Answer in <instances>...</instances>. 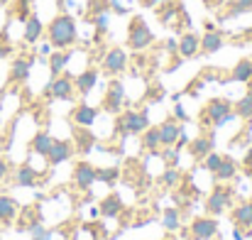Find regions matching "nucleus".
<instances>
[{
	"instance_id": "obj_1",
	"label": "nucleus",
	"mask_w": 252,
	"mask_h": 240,
	"mask_svg": "<svg viewBox=\"0 0 252 240\" xmlns=\"http://www.w3.org/2000/svg\"><path fill=\"white\" fill-rule=\"evenodd\" d=\"M44 32H47V39H49L52 49H69V47L76 44V39H79L76 20H74L69 12L54 15L52 22L44 27Z\"/></svg>"
},
{
	"instance_id": "obj_2",
	"label": "nucleus",
	"mask_w": 252,
	"mask_h": 240,
	"mask_svg": "<svg viewBox=\"0 0 252 240\" xmlns=\"http://www.w3.org/2000/svg\"><path fill=\"white\" fill-rule=\"evenodd\" d=\"M235 115L233 105L228 98H211L203 108V123L206 125H213V128H223L225 123H230Z\"/></svg>"
},
{
	"instance_id": "obj_3",
	"label": "nucleus",
	"mask_w": 252,
	"mask_h": 240,
	"mask_svg": "<svg viewBox=\"0 0 252 240\" xmlns=\"http://www.w3.org/2000/svg\"><path fill=\"white\" fill-rule=\"evenodd\" d=\"M147 128H150V118H147L145 110H137V108L120 113L118 120H115V130L120 135H142Z\"/></svg>"
},
{
	"instance_id": "obj_4",
	"label": "nucleus",
	"mask_w": 252,
	"mask_h": 240,
	"mask_svg": "<svg viewBox=\"0 0 252 240\" xmlns=\"http://www.w3.org/2000/svg\"><path fill=\"white\" fill-rule=\"evenodd\" d=\"M152 42H155V34H152L150 25L145 22V17L135 15V17L130 20V25H127V47H130L132 52H142V49H147Z\"/></svg>"
},
{
	"instance_id": "obj_5",
	"label": "nucleus",
	"mask_w": 252,
	"mask_h": 240,
	"mask_svg": "<svg viewBox=\"0 0 252 240\" xmlns=\"http://www.w3.org/2000/svg\"><path fill=\"white\" fill-rule=\"evenodd\" d=\"M123 105H125V86L120 79H110L105 86V96H103V110L110 115H118L123 113Z\"/></svg>"
},
{
	"instance_id": "obj_6",
	"label": "nucleus",
	"mask_w": 252,
	"mask_h": 240,
	"mask_svg": "<svg viewBox=\"0 0 252 240\" xmlns=\"http://www.w3.org/2000/svg\"><path fill=\"white\" fill-rule=\"evenodd\" d=\"M44 96L54 101H74V76L71 74L52 76V81L44 88Z\"/></svg>"
},
{
	"instance_id": "obj_7",
	"label": "nucleus",
	"mask_w": 252,
	"mask_h": 240,
	"mask_svg": "<svg viewBox=\"0 0 252 240\" xmlns=\"http://www.w3.org/2000/svg\"><path fill=\"white\" fill-rule=\"evenodd\" d=\"M230 204H233V189L218 184V186H213V191L206 199V211H208V216H223Z\"/></svg>"
},
{
	"instance_id": "obj_8",
	"label": "nucleus",
	"mask_w": 252,
	"mask_h": 240,
	"mask_svg": "<svg viewBox=\"0 0 252 240\" xmlns=\"http://www.w3.org/2000/svg\"><path fill=\"white\" fill-rule=\"evenodd\" d=\"M189 233L191 238L196 240H211L218 236V221L216 216H196L189 226Z\"/></svg>"
},
{
	"instance_id": "obj_9",
	"label": "nucleus",
	"mask_w": 252,
	"mask_h": 240,
	"mask_svg": "<svg viewBox=\"0 0 252 240\" xmlns=\"http://www.w3.org/2000/svg\"><path fill=\"white\" fill-rule=\"evenodd\" d=\"M125 69H127V52H125L123 47L108 49L105 57H103V71H105L108 76H118V74H123Z\"/></svg>"
},
{
	"instance_id": "obj_10",
	"label": "nucleus",
	"mask_w": 252,
	"mask_h": 240,
	"mask_svg": "<svg viewBox=\"0 0 252 240\" xmlns=\"http://www.w3.org/2000/svg\"><path fill=\"white\" fill-rule=\"evenodd\" d=\"M32 64H34V54H27V57H15L12 64H10V83H25L30 79V71H32Z\"/></svg>"
},
{
	"instance_id": "obj_11",
	"label": "nucleus",
	"mask_w": 252,
	"mask_h": 240,
	"mask_svg": "<svg viewBox=\"0 0 252 240\" xmlns=\"http://www.w3.org/2000/svg\"><path fill=\"white\" fill-rule=\"evenodd\" d=\"M71 179H74L76 189L88 191V189L95 184V167L88 164V162H79V164L74 167V171H71Z\"/></svg>"
},
{
	"instance_id": "obj_12",
	"label": "nucleus",
	"mask_w": 252,
	"mask_h": 240,
	"mask_svg": "<svg viewBox=\"0 0 252 240\" xmlns=\"http://www.w3.org/2000/svg\"><path fill=\"white\" fill-rule=\"evenodd\" d=\"M71 155H74V147H71L69 140H54L52 147H49V152H47V164L59 167V164L71 160Z\"/></svg>"
},
{
	"instance_id": "obj_13",
	"label": "nucleus",
	"mask_w": 252,
	"mask_h": 240,
	"mask_svg": "<svg viewBox=\"0 0 252 240\" xmlns=\"http://www.w3.org/2000/svg\"><path fill=\"white\" fill-rule=\"evenodd\" d=\"M176 52H179L181 59H196V57H201V37H198L196 32H186V34H181Z\"/></svg>"
},
{
	"instance_id": "obj_14",
	"label": "nucleus",
	"mask_w": 252,
	"mask_h": 240,
	"mask_svg": "<svg viewBox=\"0 0 252 240\" xmlns=\"http://www.w3.org/2000/svg\"><path fill=\"white\" fill-rule=\"evenodd\" d=\"M12 184L20 186V189H30V186H37L39 184V169H34L32 164H20L15 169V176H12Z\"/></svg>"
},
{
	"instance_id": "obj_15",
	"label": "nucleus",
	"mask_w": 252,
	"mask_h": 240,
	"mask_svg": "<svg viewBox=\"0 0 252 240\" xmlns=\"http://www.w3.org/2000/svg\"><path fill=\"white\" fill-rule=\"evenodd\" d=\"M98 108L88 105V103H79L74 110H71V120L79 125V128H93V123L98 120Z\"/></svg>"
},
{
	"instance_id": "obj_16",
	"label": "nucleus",
	"mask_w": 252,
	"mask_h": 240,
	"mask_svg": "<svg viewBox=\"0 0 252 240\" xmlns=\"http://www.w3.org/2000/svg\"><path fill=\"white\" fill-rule=\"evenodd\" d=\"M186 152L191 155V160L201 162L206 155H208V152H213V137H208V135H198V137L189 140Z\"/></svg>"
},
{
	"instance_id": "obj_17",
	"label": "nucleus",
	"mask_w": 252,
	"mask_h": 240,
	"mask_svg": "<svg viewBox=\"0 0 252 240\" xmlns=\"http://www.w3.org/2000/svg\"><path fill=\"white\" fill-rule=\"evenodd\" d=\"M98 208H100V216H103V218H120V213L125 211L120 194H108V196L98 204Z\"/></svg>"
},
{
	"instance_id": "obj_18",
	"label": "nucleus",
	"mask_w": 252,
	"mask_h": 240,
	"mask_svg": "<svg viewBox=\"0 0 252 240\" xmlns=\"http://www.w3.org/2000/svg\"><path fill=\"white\" fill-rule=\"evenodd\" d=\"M223 44H225L223 32H218V30H206V34L201 37V54H216V52L223 49Z\"/></svg>"
},
{
	"instance_id": "obj_19",
	"label": "nucleus",
	"mask_w": 252,
	"mask_h": 240,
	"mask_svg": "<svg viewBox=\"0 0 252 240\" xmlns=\"http://www.w3.org/2000/svg\"><path fill=\"white\" fill-rule=\"evenodd\" d=\"M42 34H44V25H42V20L32 12V15L25 20V32H22V39H25L27 44H34V42H39V39H42Z\"/></svg>"
},
{
	"instance_id": "obj_20",
	"label": "nucleus",
	"mask_w": 252,
	"mask_h": 240,
	"mask_svg": "<svg viewBox=\"0 0 252 240\" xmlns=\"http://www.w3.org/2000/svg\"><path fill=\"white\" fill-rule=\"evenodd\" d=\"M181 123L174 120V118H167L162 125H159V137H162V147H171L176 142V137L181 135Z\"/></svg>"
},
{
	"instance_id": "obj_21",
	"label": "nucleus",
	"mask_w": 252,
	"mask_h": 240,
	"mask_svg": "<svg viewBox=\"0 0 252 240\" xmlns=\"http://www.w3.org/2000/svg\"><path fill=\"white\" fill-rule=\"evenodd\" d=\"M230 218H233V223L238 226V228H252V201H243V204H238L233 211H230Z\"/></svg>"
},
{
	"instance_id": "obj_22",
	"label": "nucleus",
	"mask_w": 252,
	"mask_h": 240,
	"mask_svg": "<svg viewBox=\"0 0 252 240\" xmlns=\"http://www.w3.org/2000/svg\"><path fill=\"white\" fill-rule=\"evenodd\" d=\"M98 83V69H86L74 79V88L79 91V96H88Z\"/></svg>"
},
{
	"instance_id": "obj_23",
	"label": "nucleus",
	"mask_w": 252,
	"mask_h": 240,
	"mask_svg": "<svg viewBox=\"0 0 252 240\" xmlns=\"http://www.w3.org/2000/svg\"><path fill=\"white\" fill-rule=\"evenodd\" d=\"M52 142H54V137H52L49 133L39 130V133H34V137L30 140V152L37 155V157H44V160H47V152H49Z\"/></svg>"
},
{
	"instance_id": "obj_24",
	"label": "nucleus",
	"mask_w": 252,
	"mask_h": 240,
	"mask_svg": "<svg viewBox=\"0 0 252 240\" xmlns=\"http://www.w3.org/2000/svg\"><path fill=\"white\" fill-rule=\"evenodd\" d=\"M47 62H49V71H52V76H59V74H64L66 64L71 62V52H66V49H57V52L49 54Z\"/></svg>"
},
{
	"instance_id": "obj_25",
	"label": "nucleus",
	"mask_w": 252,
	"mask_h": 240,
	"mask_svg": "<svg viewBox=\"0 0 252 240\" xmlns=\"http://www.w3.org/2000/svg\"><path fill=\"white\" fill-rule=\"evenodd\" d=\"M17 213H20V204H17L12 196L0 194V223H10V221H15Z\"/></svg>"
},
{
	"instance_id": "obj_26",
	"label": "nucleus",
	"mask_w": 252,
	"mask_h": 240,
	"mask_svg": "<svg viewBox=\"0 0 252 240\" xmlns=\"http://www.w3.org/2000/svg\"><path fill=\"white\" fill-rule=\"evenodd\" d=\"M228 81H233V83H250L252 81V59H240V62L233 67Z\"/></svg>"
},
{
	"instance_id": "obj_27",
	"label": "nucleus",
	"mask_w": 252,
	"mask_h": 240,
	"mask_svg": "<svg viewBox=\"0 0 252 240\" xmlns=\"http://www.w3.org/2000/svg\"><path fill=\"white\" fill-rule=\"evenodd\" d=\"M235 174H238V164H235V160H230V157H223V162H220V167L216 169V174H213V179L216 181H230V179H235Z\"/></svg>"
},
{
	"instance_id": "obj_28",
	"label": "nucleus",
	"mask_w": 252,
	"mask_h": 240,
	"mask_svg": "<svg viewBox=\"0 0 252 240\" xmlns=\"http://www.w3.org/2000/svg\"><path fill=\"white\" fill-rule=\"evenodd\" d=\"M142 147L147 150V152H157L159 147H162V137H159V125L157 128H147L145 133H142Z\"/></svg>"
},
{
	"instance_id": "obj_29",
	"label": "nucleus",
	"mask_w": 252,
	"mask_h": 240,
	"mask_svg": "<svg viewBox=\"0 0 252 240\" xmlns=\"http://www.w3.org/2000/svg\"><path fill=\"white\" fill-rule=\"evenodd\" d=\"M248 12H252V0H230L223 20H233V17H240V15H248Z\"/></svg>"
},
{
	"instance_id": "obj_30",
	"label": "nucleus",
	"mask_w": 252,
	"mask_h": 240,
	"mask_svg": "<svg viewBox=\"0 0 252 240\" xmlns=\"http://www.w3.org/2000/svg\"><path fill=\"white\" fill-rule=\"evenodd\" d=\"M95 181L113 186L120 181V169L118 167H95Z\"/></svg>"
},
{
	"instance_id": "obj_31",
	"label": "nucleus",
	"mask_w": 252,
	"mask_h": 240,
	"mask_svg": "<svg viewBox=\"0 0 252 240\" xmlns=\"http://www.w3.org/2000/svg\"><path fill=\"white\" fill-rule=\"evenodd\" d=\"M181 179H184V174H181V169H179L176 164H167V167L162 169V176H159V181H162L164 186H179Z\"/></svg>"
},
{
	"instance_id": "obj_32",
	"label": "nucleus",
	"mask_w": 252,
	"mask_h": 240,
	"mask_svg": "<svg viewBox=\"0 0 252 240\" xmlns=\"http://www.w3.org/2000/svg\"><path fill=\"white\" fill-rule=\"evenodd\" d=\"M162 226H164V231H169V233H174V231L181 228V213H179V208H164Z\"/></svg>"
},
{
	"instance_id": "obj_33",
	"label": "nucleus",
	"mask_w": 252,
	"mask_h": 240,
	"mask_svg": "<svg viewBox=\"0 0 252 240\" xmlns=\"http://www.w3.org/2000/svg\"><path fill=\"white\" fill-rule=\"evenodd\" d=\"M184 10H181V5L179 2H171V0H167L164 2V7L159 10V20H162V25H171L174 20H176V15H181Z\"/></svg>"
},
{
	"instance_id": "obj_34",
	"label": "nucleus",
	"mask_w": 252,
	"mask_h": 240,
	"mask_svg": "<svg viewBox=\"0 0 252 240\" xmlns=\"http://www.w3.org/2000/svg\"><path fill=\"white\" fill-rule=\"evenodd\" d=\"M233 110H235V115L238 118H243V120H250L252 118V91L250 93H245L235 105H233Z\"/></svg>"
},
{
	"instance_id": "obj_35",
	"label": "nucleus",
	"mask_w": 252,
	"mask_h": 240,
	"mask_svg": "<svg viewBox=\"0 0 252 240\" xmlns=\"http://www.w3.org/2000/svg\"><path fill=\"white\" fill-rule=\"evenodd\" d=\"M74 137H76V142H79L76 147H79V152H81V155H86V152H88V150L93 147V142H95L93 133H88L86 128H81V130H76V133H74Z\"/></svg>"
},
{
	"instance_id": "obj_36",
	"label": "nucleus",
	"mask_w": 252,
	"mask_h": 240,
	"mask_svg": "<svg viewBox=\"0 0 252 240\" xmlns=\"http://www.w3.org/2000/svg\"><path fill=\"white\" fill-rule=\"evenodd\" d=\"M30 236H32V240H52L54 238V233H52V231H47L39 221H34V223L30 226Z\"/></svg>"
},
{
	"instance_id": "obj_37",
	"label": "nucleus",
	"mask_w": 252,
	"mask_h": 240,
	"mask_svg": "<svg viewBox=\"0 0 252 240\" xmlns=\"http://www.w3.org/2000/svg\"><path fill=\"white\" fill-rule=\"evenodd\" d=\"M201 162H203V169H206L208 174H216V169H218L220 162H223V155H218V152H208Z\"/></svg>"
},
{
	"instance_id": "obj_38",
	"label": "nucleus",
	"mask_w": 252,
	"mask_h": 240,
	"mask_svg": "<svg viewBox=\"0 0 252 240\" xmlns=\"http://www.w3.org/2000/svg\"><path fill=\"white\" fill-rule=\"evenodd\" d=\"M10 54H12V44L7 39V30H2V34H0V59H5Z\"/></svg>"
},
{
	"instance_id": "obj_39",
	"label": "nucleus",
	"mask_w": 252,
	"mask_h": 240,
	"mask_svg": "<svg viewBox=\"0 0 252 240\" xmlns=\"http://www.w3.org/2000/svg\"><path fill=\"white\" fill-rule=\"evenodd\" d=\"M174 120H179V123H184V120H189V115H186V110H184V105H179V101H176V108H174V115H171Z\"/></svg>"
},
{
	"instance_id": "obj_40",
	"label": "nucleus",
	"mask_w": 252,
	"mask_h": 240,
	"mask_svg": "<svg viewBox=\"0 0 252 240\" xmlns=\"http://www.w3.org/2000/svg\"><path fill=\"white\" fill-rule=\"evenodd\" d=\"M108 5H110V10H113L115 15H127V7L120 5V0H108Z\"/></svg>"
},
{
	"instance_id": "obj_41",
	"label": "nucleus",
	"mask_w": 252,
	"mask_h": 240,
	"mask_svg": "<svg viewBox=\"0 0 252 240\" xmlns=\"http://www.w3.org/2000/svg\"><path fill=\"white\" fill-rule=\"evenodd\" d=\"M7 174H10V164L5 157H0V181H5L7 179Z\"/></svg>"
},
{
	"instance_id": "obj_42",
	"label": "nucleus",
	"mask_w": 252,
	"mask_h": 240,
	"mask_svg": "<svg viewBox=\"0 0 252 240\" xmlns=\"http://www.w3.org/2000/svg\"><path fill=\"white\" fill-rule=\"evenodd\" d=\"M176 47H179V42H176V39H169V42H167L169 52H176Z\"/></svg>"
},
{
	"instance_id": "obj_43",
	"label": "nucleus",
	"mask_w": 252,
	"mask_h": 240,
	"mask_svg": "<svg viewBox=\"0 0 252 240\" xmlns=\"http://www.w3.org/2000/svg\"><path fill=\"white\" fill-rule=\"evenodd\" d=\"M49 52H52V44H49V42L39 47V54H49Z\"/></svg>"
},
{
	"instance_id": "obj_44",
	"label": "nucleus",
	"mask_w": 252,
	"mask_h": 240,
	"mask_svg": "<svg viewBox=\"0 0 252 240\" xmlns=\"http://www.w3.org/2000/svg\"><path fill=\"white\" fill-rule=\"evenodd\" d=\"M233 238H235V240H245V236H243L240 231H233Z\"/></svg>"
},
{
	"instance_id": "obj_45",
	"label": "nucleus",
	"mask_w": 252,
	"mask_h": 240,
	"mask_svg": "<svg viewBox=\"0 0 252 240\" xmlns=\"http://www.w3.org/2000/svg\"><path fill=\"white\" fill-rule=\"evenodd\" d=\"M162 2H167V0H150V7L152 5H162Z\"/></svg>"
},
{
	"instance_id": "obj_46",
	"label": "nucleus",
	"mask_w": 252,
	"mask_h": 240,
	"mask_svg": "<svg viewBox=\"0 0 252 240\" xmlns=\"http://www.w3.org/2000/svg\"><path fill=\"white\" fill-rule=\"evenodd\" d=\"M140 2H142V5H145V7H150V0H140Z\"/></svg>"
},
{
	"instance_id": "obj_47",
	"label": "nucleus",
	"mask_w": 252,
	"mask_h": 240,
	"mask_svg": "<svg viewBox=\"0 0 252 240\" xmlns=\"http://www.w3.org/2000/svg\"><path fill=\"white\" fill-rule=\"evenodd\" d=\"M7 2H10V0H0V7H2V5H7Z\"/></svg>"
},
{
	"instance_id": "obj_48",
	"label": "nucleus",
	"mask_w": 252,
	"mask_h": 240,
	"mask_svg": "<svg viewBox=\"0 0 252 240\" xmlns=\"http://www.w3.org/2000/svg\"><path fill=\"white\" fill-rule=\"evenodd\" d=\"M162 240H176V238H174V236H167V238H162Z\"/></svg>"
},
{
	"instance_id": "obj_49",
	"label": "nucleus",
	"mask_w": 252,
	"mask_h": 240,
	"mask_svg": "<svg viewBox=\"0 0 252 240\" xmlns=\"http://www.w3.org/2000/svg\"><path fill=\"white\" fill-rule=\"evenodd\" d=\"M248 231H250V233H252V228H248Z\"/></svg>"
}]
</instances>
